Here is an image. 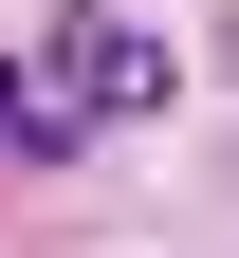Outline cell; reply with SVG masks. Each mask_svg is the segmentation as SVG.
I'll return each mask as SVG.
<instances>
[{
	"mask_svg": "<svg viewBox=\"0 0 239 258\" xmlns=\"http://www.w3.org/2000/svg\"><path fill=\"white\" fill-rule=\"evenodd\" d=\"M55 74H74V92H19V129H37V148H55L74 111H147V92H166V55L129 37V19H55Z\"/></svg>",
	"mask_w": 239,
	"mask_h": 258,
	"instance_id": "6da1fadb",
	"label": "cell"
}]
</instances>
